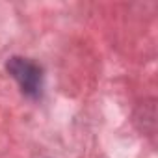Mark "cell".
Listing matches in <instances>:
<instances>
[{"mask_svg":"<svg viewBox=\"0 0 158 158\" xmlns=\"http://www.w3.org/2000/svg\"><path fill=\"white\" fill-rule=\"evenodd\" d=\"M8 73L15 78L21 91L26 97H37L41 93V84H43V71L37 63H34L28 58L13 56L6 63Z\"/></svg>","mask_w":158,"mask_h":158,"instance_id":"cell-1","label":"cell"}]
</instances>
